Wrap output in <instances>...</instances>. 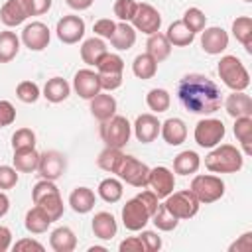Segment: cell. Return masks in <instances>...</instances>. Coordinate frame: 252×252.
<instances>
[{
	"label": "cell",
	"instance_id": "cell-1",
	"mask_svg": "<svg viewBox=\"0 0 252 252\" xmlns=\"http://www.w3.org/2000/svg\"><path fill=\"white\" fill-rule=\"evenodd\" d=\"M177 98L181 106L193 114L209 116L222 104V93L219 85L201 73H189L177 83Z\"/></svg>",
	"mask_w": 252,
	"mask_h": 252
},
{
	"label": "cell",
	"instance_id": "cell-20",
	"mask_svg": "<svg viewBox=\"0 0 252 252\" xmlns=\"http://www.w3.org/2000/svg\"><path fill=\"white\" fill-rule=\"evenodd\" d=\"M93 234L100 240H112L118 232V224H116V219L112 213L108 211H100L93 217Z\"/></svg>",
	"mask_w": 252,
	"mask_h": 252
},
{
	"label": "cell",
	"instance_id": "cell-59",
	"mask_svg": "<svg viewBox=\"0 0 252 252\" xmlns=\"http://www.w3.org/2000/svg\"><path fill=\"white\" fill-rule=\"evenodd\" d=\"M65 2H67V6H69V8H73V10L81 12V10H87V8H91L94 0H65Z\"/></svg>",
	"mask_w": 252,
	"mask_h": 252
},
{
	"label": "cell",
	"instance_id": "cell-33",
	"mask_svg": "<svg viewBox=\"0 0 252 252\" xmlns=\"http://www.w3.org/2000/svg\"><path fill=\"white\" fill-rule=\"evenodd\" d=\"M234 136L240 142L246 156L252 154V116H238L234 118Z\"/></svg>",
	"mask_w": 252,
	"mask_h": 252
},
{
	"label": "cell",
	"instance_id": "cell-45",
	"mask_svg": "<svg viewBox=\"0 0 252 252\" xmlns=\"http://www.w3.org/2000/svg\"><path fill=\"white\" fill-rule=\"evenodd\" d=\"M35 148V132L32 128H20L12 134V150Z\"/></svg>",
	"mask_w": 252,
	"mask_h": 252
},
{
	"label": "cell",
	"instance_id": "cell-38",
	"mask_svg": "<svg viewBox=\"0 0 252 252\" xmlns=\"http://www.w3.org/2000/svg\"><path fill=\"white\" fill-rule=\"evenodd\" d=\"M98 197L104 201V203H118L122 199V183L120 179H114V177H106L98 183Z\"/></svg>",
	"mask_w": 252,
	"mask_h": 252
},
{
	"label": "cell",
	"instance_id": "cell-60",
	"mask_svg": "<svg viewBox=\"0 0 252 252\" xmlns=\"http://www.w3.org/2000/svg\"><path fill=\"white\" fill-rule=\"evenodd\" d=\"M8 209H10V199H8V195H6V193H2V191H0V219L8 213Z\"/></svg>",
	"mask_w": 252,
	"mask_h": 252
},
{
	"label": "cell",
	"instance_id": "cell-4",
	"mask_svg": "<svg viewBox=\"0 0 252 252\" xmlns=\"http://www.w3.org/2000/svg\"><path fill=\"white\" fill-rule=\"evenodd\" d=\"M98 134H100V140H102L106 146H110V148H120V150H122V148L130 142L132 124L128 122L126 116L114 114L112 118L100 122Z\"/></svg>",
	"mask_w": 252,
	"mask_h": 252
},
{
	"label": "cell",
	"instance_id": "cell-24",
	"mask_svg": "<svg viewBox=\"0 0 252 252\" xmlns=\"http://www.w3.org/2000/svg\"><path fill=\"white\" fill-rule=\"evenodd\" d=\"M94 203H96V197H94L93 189H89V187H75L71 191V195H69V205L79 215L91 213Z\"/></svg>",
	"mask_w": 252,
	"mask_h": 252
},
{
	"label": "cell",
	"instance_id": "cell-34",
	"mask_svg": "<svg viewBox=\"0 0 252 252\" xmlns=\"http://www.w3.org/2000/svg\"><path fill=\"white\" fill-rule=\"evenodd\" d=\"M232 35L236 41L244 45L248 53H252V18L250 16H238L232 22Z\"/></svg>",
	"mask_w": 252,
	"mask_h": 252
},
{
	"label": "cell",
	"instance_id": "cell-21",
	"mask_svg": "<svg viewBox=\"0 0 252 252\" xmlns=\"http://www.w3.org/2000/svg\"><path fill=\"white\" fill-rule=\"evenodd\" d=\"M91 114L98 120V122H104L108 118H112L116 114V98L108 93H98L91 98Z\"/></svg>",
	"mask_w": 252,
	"mask_h": 252
},
{
	"label": "cell",
	"instance_id": "cell-31",
	"mask_svg": "<svg viewBox=\"0 0 252 252\" xmlns=\"http://www.w3.org/2000/svg\"><path fill=\"white\" fill-rule=\"evenodd\" d=\"M146 53H150L158 63H161V61H165L167 57H169V53H171V43L167 41V37H165V33H159V32H156V33H152V35H148V41H146Z\"/></svg>",
	"mask_w": 252,
	"mask_h": 252
},
{
	"label": "cell",
	"instance_id": "cell-15",
	"mask_svg": "<svg viewBox=\"0 0 252 252\" xmlns=\"http://www.w3.org/2000/svg\"><path fill=\"white\" fill-rule=\"evenodd\" d=\"M148 185L158 195V199H165L175 189V177H173L171 169H167L165 165H158V167L150 169Z\"/></svg>",
	"mask_w": 252,
	"mask_h": 252
},
{
	"label": "cell",
	"instance_id": "cell-32",
	"mask_svg": "<svg viewBox=\"0 0 252 252\" xmlns=\"http://www.w3.org/2000/svg\"><path fill=\"white\" fill-rule=\"evenodd\" d=\"M14 167L20 173H32L37 171V163H39V154L35 152V148H24V150H14Z\"/></svg>",
	"mask_w": 252,
	"mask_h": 252
},
{
	"label": "cell",
	"instance_id": "cell-27",
	"mask_svg": "<svg viewBox=\"0 0 252 252\" xmlns=\"http://www.w3.org/2000/svg\"><path fill=\"white\" fill-rule=\"evenodd\" d=\"M106 51H108V49H106L104 39L94 35V37H89V39L83 41V45H81V59H83V63L94 67V65L98 63V59H100Z\"/></svg>",
	"mask_w": 252,
	"mask_h": 252
},
{
	"label": "cell",
	"instance_id": "cell-44",
	"mask_svg": "<svg viewBox=\"0 0 252 252\" xmlns=\"http://www.w3.org/2000/svg\"><path fill=\"white\" fill-rule=\"evenodd\" d=\"M16 96H18L22 102H26V104H33V102L41 96V93H39V87H37L33 81H22V83L16 87Z\"/></svg>",
	"mask_w": 252,
	"mask_h": 252
},
{
	"label": "cell",
	"instance_id": "cell-12",
	"mask_svg": "<svg viewBox=\"0 0 252 252\" xmlns=\"http://www.w3.org/2000/svg\"><path fill=\"white\" fill-rule=\"evenodd\" d=\"M55 32H57V37L59 41L67 43V45H73V43H79L85 35V20L81 16H75V14H69V16H63L57 26H55Z\"/></svg>",
	"mask_w": 252,
	"mask_h": 252
},
{
	"label": "cell",
	"instance_id": "cell-54",
	"mask_svg": "<svg viewBox=\"0 0 252 252\" xmlns=\"http://www.w3.org/2000/svg\"><path fill=\"white\" fill-rule=\"evenodd\" d=\"M120 252H146L144 242L140 240V236H128L118 244Z\"/></svg>",
	"mask_w": 252,
	"mask_h": 252
},
{
	"label": "cell",
	"instance_id": "cell-37",
	"mask_svg": "<svg viewBox=\"0 0 252 252\" xmlns=\"http://www.w3.org/2000/svg\"><path fill=\"white\" fill-rule=\"evenodd\" d=\"M20 51V37L10 32L4 30L0 32V63H10Z\"/></svg>",
	"mask_w": 252,
	"mask_h": 252
},
{
	"label": "cell",
	"instance_id": "cell-61",
	"mask_svg": "<svg viewBox=\"0 0 252 252\" xmlns=\"http://www.w3.org/2000/svg\"><path fill=\"white\" fill-rule=\"evenodd\" d=\"M89 252H106V248L104 246H91Z\"/></svg>",
	"mask_w": 252,
	"mask_h": 252
},
{
	"label": "cell",
	"instance_id": "cell-58",
	"mask_svg": "<svg viewBox=\"0 0 252 252\" xmlns=\"http://www.w3.org/2000/svg\"><path fill=\"white\" fill-rule=\"evenodd\" d=\"M12 246V230L0 224V252H6Z\"/></svg>",
	"mask_w": 252,
	"mask_h": 252
},
{
	"label": "cell",
	"instance_id": "cell-11",
	"mask_svg": "<svg viewBox=\"0 0 252 252\" xmlns=\"http://www.w3.org/2000/svg\"><path fill=\"white\" fill-rule=\"evenodd\" d=\"M132 26H134L136 32H142L146 35H152V33L159 32V28H161V16H159V12L152 4L142 2L136 8V14L132 18Z\"/></svg>",
	"mask_w": 252,
	"mask_h": 252
},
{
	"label": "cell",
	"instance_id": "cell-51",
	"mask_svg": "<svg viewBox=\"0 0 252 252\" xmlns=\"http://www.w3.org/2000/svg\"><path fill=\"white\" fill-rule=\"evenodd\" d=\"M51 191H57L55 181H49V179H41V181H37V183L33 185V189H32V199H33V203H37L41 197H45V195L51 193Z\"/></svg>",
	"mask_w": 252,
	"mask_h": 252
},
{
	"label": "cell",
	"instance_id": "cell-9",
	"mask_svg": "<svg viewBox=\"0 0 252 252\" xmlns=\"http://www.w3.org/2000/svg\"><path fill=\"white\" fill-rule=\"evenodd\" d=\"M152 215L148 213V209L140 203L138 197L128 199L126 205L122 207V224L126 226V230L138 232L142 228H146V224L150 222Z\"/></svg>",
	"mask_w": 252,
	"mask_h": 252
},
{
	"label": "cell",
	"instance_id": "cell-8",
	"mask_svg": "<svg viewBox=\"0 0 252 252\" xmlns=\"http://www.w3.org/2000/svg\"><path fill=\"white\" fill-rule=\"evenodd\" d=\"M226 134V128L222 124V120L219 118H203L197 122L195 126V132H193V138L197 142V146L201 148H215L222 142Z\"/></svg>",
	"mask_w": 252,
	"mask_h": 252
},
{
	"label": "cell",
	"instance_id": "cell-14",
	"mask_svg": "<svg viewBox=\"0 0 252 252\" xmlns=\"http://www.w3.org/2000/svg\"><path fill=\"white\" fill-rule=\"evenodd\" d=\"M73 89L81 98L91 100L94 94H98L102 91L100 81H98V73H94L93 69H79L73 77Z\"/></svg>",
	"mask_w": 252,
	"mask_h": 252
},
{
	"label": "cell",
	"instance_id": "cell-2",
	"mask_svg": "<svg viewBox=\"0 0 252 252\" xmlns=\"http://www.w3.org/2000/svg\"><path fill=\"white\" fill-rule=\"evenodd\" d=\"M244 165L242 152L232 144H220L205 156V167L213 173H236Z\"/></svg>",
	"mask_w": 252,
	"mask_h": 252
},
{
	"label": "cell",
	"instance_id": "cell-7",
	"mask_svg": "<svg viewBox=\"0 0 252 252\" xmlns=\"http://www.w3.org/2000/svg\"><path fill=\"white\" fill-rule=\"evenodd\" d=\"M116 175H118L122 181H126L128 185L142 189V187H148L150 167H148L144 161L136 159L134 156H126V154H124V158H122V161H120V165H118V169H116Z\"/></svg>",
	"mask_w": 252,
	"mask_h": 252
},
{
	"label": "cell",
	"instance_id": "cell-41",
	"mask_svg": "<svg viewBox=\"0 0 252 252\" xmlns=\"http://www.w3.org/2000/svg\"><path fill=\"white\" fill-rule=\"evenodd\" d=\"M152 222L156 224V228L158 230H163V232H171V230H175L177 228V224H179V219H175L167 209H165V205L161 203V205H158V209H156V213L152 215Z\"/></svg>",
	"mask_w": 252,
	"mask_h": 252
},
{
	"label": "cell",
	"instance_id": "cell-10",
	"mask_svg": "<svg viewBox=\"0 0 252 252\" xmlns=\"http://www.w3.org/2000/svg\"><path fill=\"white\" fill-rule=\"evenodd\" d=\"M67 169V158L57 152V150H47L43 154H39V163H37V171L41 175V179H49L55 181L59 179Z\"/></svg>",
	"mask_w": 252,
	"mask_h": 252
},
{
	"label": "cell",
	"instance_id": "cell-23",
	"mask_svg": "<svg viewBox=\"0 0 252 252\" xmlns=\"http://www.w3.org/2000/svg\"><path fill=\"white\" fill-rule=\"evenodd\" d=\"M49 246L55 252H73L77 248V236L69 226H57L49 234Z\"/></svg>",
	"mask_w": 252,
	"mask_h": 252
},
{
	"label": "cell",
	"instance_id": "cell-46",
	"mask_svg": "<svg viewBox=\"0 0 252 252\" xmlns=\"http://www.w3.org/2000/svg\"><path fill=\"white\" fill-rule=\"evenodd\" d=\"M138 2L136 0H116L114 2V16L120 22H132L134 14H136Z\"/></svg>",
	"mask_w": 252,
	"mask_h": 252
},
{
	"label": "cell",
	"instance_id": "cell-28",
	"mask_svg": "<svg viewBox=\"0 0 252 252\" xmlns=\"http://www.w3.org/2000/svg\"><path fill=\"white\" fill-rule=\"evenodd\" d=\"M24 224H26V230L28 232H32V234H43V232H47V228L51 224V219L47 217V213L41 207L35 205V207H32L26 213Z\"/></svg>",
	"mask_w": 252,
	"mask_h": 252
},
{
	"label": "cell",
	"instance_id": "cell-22",
	"mask_svg": "<svg viewBox=\"0 0 252 252\" xmlns=\"http://www.w3.org/2000/svg\"><path fill=\"white\" fill-rule=\"evenodd\" d=\"M159 134L161 138L169 144V146H179L185 142L187 138V126L181 118H167L165 122H161V128H159Z\"/></svg>",
	"mask_w": 252,
	"mask_h": 252
},
{
	"label": "cell",
	"instance_id": "cell-29",
	"mask_svg": "<svg viewBox=\"0 0 252 252\" xmlns=\"http://www.w3.org/2000/svg\"><path fill=\"white\" fill-rule=\"evenodd\" d=\"M199 167H201V158L193 150H185L177 154L173 159V171L179 175H193L199 171Z\"/></svg>",
	"mask_w": 252,
	"mask_h": 252
},
{
	"label": "cell",
	"instance_id": "cell-5",
	"mask_svg": "<svg viewBox=\"0 0 252 252\" xmlns=\"http://www.w3.org/2000/svg\"><path fill=\"white\" fill-rule=\"evenodd\" d=\"M189 189L199 203L211 205L224 195V181L217 175H195L191 179Z\"/></svg>",
	"mask_w": 252,
	"mask_h": 252
},
{
	"label": "cell",
	"instance_id": "cell-19",
	"mask_svg": "<svg viewBox=\"0 0 252 252\" xmlns=\"http://www.w3.org/2000/svg\"><path fill=\"white\" fill-rule=\"evenodd\" d=\"M28 12L24 6V0H6L4 6L0 8V22L6 28H16L28 20Z\"/></svg>",
	"mask_w": 252,
	"mask_h": 252
},
{
	"label": "cell",
	"instance_id": "cell-36",
	"mask_svg": "<svg viewBox=\"0 0 252 252\" xmlns=\"http://www.w3.org/2000/svg\"><path fill=\"white\" fill-rule=\"evenodd\" d=\"M33 205L41 207V209L47 213V217L51 219V222H53V220H59V219L63 217V211H65V205H63V199H61V195H59V189L47 193L45 197H41V199H39L37 203H33Z\"/></svg>",
	"mask_w": 252,
	"mask_h": 252
},
{
	"label": "cell",
	"instance_id": "cell-3",
	"mask_svg": "<svg viewBox=\"0 0 252 252\" xmlns=\"http://www.w3.org/2000/svg\"><path fill=\"white\" fill-rule=\"evenodd\" d=\"M217 73L230 91H246L250 87V75L236 55H222L217 65Z\"/></svg>",
	"mask_w": 252,
	"mask_h": 252
},
{
	"label": "cell",
	"instance_id": "cell-50",
	"mask_svg": "<svg viewBox=\"0 0 252 252\" xmlns=\"http://www.w3.org/2000/svg\"><path fill=\"white\" fill-rule=\"evenodd\" d=\"M140 240L144 242L146 252H158V250L161 248V238H159V234L154 232V230H144V228H142Z\"/></svg>",
	"mask_w": 252,
	"mask_h": 252
},
{
	"label": "cell",
	"instance_id": "cell-43",
	"mask_svg": "<svg viewBox=\"0 0 252 252\" xmlns=\"http://www.w3.org/2000/svg\"><path fill=\"white\" fill-rule=\"evenodd\" d=\"M94 67H96V73H122L124 71V59L118 53L106 51Z\"/></svg>",
	"mask_w": 252,
	"mask_h": 252
},
{
	"label": "cell",
	"instance_id": "cell-55",
	"mask_svg": "<svg viewBox=\"0 0 252 252\" xmlns=\"http://www.w3.org/2000/svg\"><path fill=\"white\" fill-rule=\"evenodd\" d=\"M136 197H138V199H140V203L148 209V213H150V215H154V213H156V209H158V205H159V199H158V195H156L154 191H142V193H138Z\"/></svg>",
	"mask_w": 252,
	"mask_h": 252
},
{
	"label": "cell",
	"instance_id": "cell-25",
	"mask_svg": "<svg viewBox=\"0 0 252 252\" xmlns=\"http://www.w3.org/2000/svg\"><path fill=\"white\" fill-rule=\"evenodd\" d=\"M136 43V30L130 22H118L114 33L110 35V45L118 51H128Z\"/></svg>",
	"mask_w": 252,
	"mask_h": 252
},
{
	"label": "cell",
	"instance_id": "cell-17",
	"mask_svg": "<svg viewBox=\"0 0 252 252\" xmlns=\"http://www.w3.org/2000/svg\"><path fill=\"white\" fill-rule=\"evenodd\" d=\"M132 128H134V136H136L138 142L150 144V142H154L159 136L161 122L158 120L156 114H140Z\"/></svg>",
	"mask_w": 252,
	"mask_h": 252
},
{
	"label": "cell",
	"instance_id": "cell-40",
	"mask_svg": "<svg viewBox=\"0 0 252 252\" xmlns=\"http://www.w3.org/2000/svg\"><path fill=\"white\" fill-rule=\"evenodd\" d=\"M146 104L152 112L159 114V112H165L171 104V96L165 89H152L148 94H146Z\"/></svg>",
	"mask_w": 252,
	"mask_h": 252
},
{
	"label": "cell",
	"instance_id": "cell-16",
	"mask_svg": "<svg viewBox=\"0 0 252 252\" xmlns=\"http://www.w3.org/2000/svg\"><path fill=\"white\" fill-rule=\"evenodd\" d=\"M201 47L209 55H220L228 47V33L219 26L205 28L201 32Z\"/></svg>",
	"mask_w": 252,
	"mask_h": 252
},
{
	"label": "cell",
	"instance_id": "cell-13",
	"mask_svg": "<svg viewBox=\"0 0 252 252\" xmlns=\"http://www.w3.org/2000/svg\"><path fill=\"white\" fill-rule=\"evenodd\" d=\"M51 39V32L43 22H32L28 26H24L22 30V43L30 49V51H43L49 45Z\"/></svg>",
	"mask_w": 252,
	"mask_h": 252
},
{
	"label": "cell",
	"instance_id": "cell-56",
	"mask_svg": "<svg viewBox=\"0 0 252 252\" xmlns=\"http://www.w3.org/2000/svg\"><path fill=\"white\" fill-rule=\"evenodd\" d=\"M12 248H14L16 252H24V250H37V252H43V244L37 242L35 238H20Z\"/></svg>",
	"mask_w": 252,
	"mask_h": 252
},
{
	"label": "cell",
	"instance_id": "cell-49",
	"mask_svg": "<svg viewBox=\"0 0 252 252\" xmlns=\"http://www.w3.org/2000/svg\"><path fill=\"white\" fill-rule=\"evenodd\" d=\"M98 81L102 91L112 93L122 85V73H98Z\"/></svg>",
	"mask_w": 252,
	"mask_h": 252
},
{
	"label": "cell",
	"instance_id": "cell-42",
	"mask_svg": "<svg viewBox=\"0 0 252 252\" xmlns=\"http://www.w3.org/2000/svg\"><path fill=\"white\" fill-rule=\"evenodd\" d=\"M181 22H183V24L189 28V32H193V33H201V32L207 28V16H205V12L199 10V8H195V6L185 10Z\"/></svg>",
	"mask_w": 252,
	"mask_h": 252
},
{
	"label": "cell",
	"instance_id": "cell-52",
	"mask_svg": "<svg viewBox=\"0 0 252 252\" xmlns=\"http://www.w3.org/2000/svg\"><path fill=\"white\" fill-rule=\"evenodd\" d=\"M28 16H41L51 8V0H24Z\"/></svg>",
	"mask_w": 252,
	"mask_h": 252
},
{
	"label": "cell",
	"instance_id": "cell-30",
	"mask_svg": "<svg viewBox=\"0 0 252 252\" xmlns=\"http://www.w3.org/2000/svg\"><path fill=\"white\" fill-rule=\"evenodd\" d=\"M165 37H167V41L171 43V47H173V45H175V47H187V45L193 43L195 33L189 32V28H187L181 20H177V22H171V24H169V28H167V32H165Z\"/></svg>",
	"mask_w": 252,
	"mask_h": 252
},
{
	"label": "cell",
	"instance_id": "cell-35",
	"mask_svg": "<svg viewBox=\"0 0 252 252\" xmlns=\"http://www.w3.org/2000/svg\"><path fill=\"white\" fill-rule=\"evenodd\" d=\"M132 73L142 79V81H148L152 79L156 73H158V61L150 55V53H140L134 57L132 61Z\"/></svg>",
	"mask_w": 252,
	"mask_h": 252
},
{
	"label": "cell",
	"instance_id": "cell-62",
	"mask_svg": "<svg viewBox=\"0 0 252 252\" xmlns=\"http://www.w3.org/2000/svg\"><path fill=\"white\" fill-rule=\"evenodd\" d=\"M244 2H252V0H244Z\"/></svg>",
	"mask_w": 252,
	"mask_h": 252
},
{
	"label": "cell",
	"instance_id": "cell-39",
	"mask_svg": "<svg viewBox=\"0 0 252 252\" xmlns=\"http://www.w3.org/2000/svg\"><path fill=\"white\" fill-rule=\"evenodd\" d=\"M122 158H124V154H122L120 148H110V146H106V148L98 154L96 163H98L100 169H104V171H108V173H116V169H118Z\"/></svg>",
	"mask_w": 252,
	"mask_h": 252
},
{
	"label": "cell",
	"instance_id": "cell-53",
	"mask_svg": "<svg viewBox=\"0 0 252 252\" xmlns=\"http://www.w3.org/2000/svg\"><path fill=\"white\" fill-rule=\"evenodd\" d=\"M16 120V108L10 100H0V128L10 126Z\"/></svg>",
	"mask_w": 252,
	"mask_h": 252
},
{
	"label": "cell",
	"instance_id": "cell-26",
	"mask_svg": "<svg viewBox=\"0 0 252 252\" xmlns=\"http://www.w3.org/2000/svg\"><path fill=\"white\" fill-rule=\"evenodd\" d=\"M69 94H71V85H69L63 77H51V79H47V83H45V87H43V96H45V100L57 104V102L67 100Z\"/></svg>",
	"mask_w": 252,
	"mask_h": 252
},
{
	"label": "cell",
	"instance_id": "cell-57",
	"mask_svg": "<svg viewBox=\"0 0 252 252\" xmlns=\"http://www.w3.org/2000/svg\"><path fill=\"white\" fill-rule=\"evenodd\" d=\"M228 250L230 252H250L252 250V232H244L234 244H230Z\"/></svg>",
	"mask_w": 252,
	"mask_h": 252
},
{
	"label": "cell",
	"instance_id": "cell-47",
	"mask_svg": "<svg viewBox=\"0 0 252 252\" xmlns=\"http://www.w3.org/2000/svg\"><path fill=\"white\" fill-rule=\"evenodd\" d=\"M114 30H116V22H112L110 18H100L93 26L94 35L96 37H102V39H110V35L114 33Z\"/></svg>",
	"mask_w": 252,
	"mask_h": 252
},
{
	"label": "cell",
	"instance_id": "cell-18",
	"mask_svg": "<svg viewBox=\"0 0 252 252\" xmlns=\"http://www.w3.org/2000/svg\"><path fill=\"white\" fill-rule=\"evenodd\" d=\"M224 110L228 116L238 118V116H252V98L244 91H232L224 100Z\"/></svg>",
	"mask_w": 252,
	"mask_h": 252
},
{
	"label": "cell",
	"instance_id": "cell-48",
	"mask_svg": "<svg viewBox=\"0 0 252 252\" xmlns=\"http://www.w3.org/2000/svg\"><path fill=\"white\" fill-rule=\"evenodd\" d=\"M18 183V169L12 165H0V189H12Z\"/></svg>",
	"mask_w": 252,
	"mask_h": 252
},
{
	"label": "cell",
	"instance_id": "cell-6",
	"mask_svg": "<svg viewBox=\"0 0 252 252\" xmlns=\"http://www.w3.org/2000/svg\"><path fill=\"white\" fill-rule=\"evenodd\" d=\"M165 209L179 220H185V219H191L199 213V201L197 197L191 193V189H183V191H171L165 201H163Z\"/></svg>",
	"mask_w": 252,
	"mask_h": 252
}]
</instances>
